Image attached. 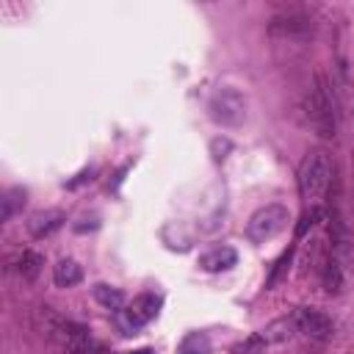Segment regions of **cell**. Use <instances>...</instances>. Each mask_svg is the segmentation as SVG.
<instances>
[{"label": "cell", "instance_id": "15", "mask_svg": "<svg viewBox=\"0 0 354 354\" xmlns=\"http://www.w3.org/2000/svg\"><path fill=\"white\" fill-rule=\"evenodd\" d=\"M94 299L105 307V310H122L124 307V293L119 288H111V285H94Z\"/></svg>", "mask_w": 354, "mask_h": 354}, {"label": "cell", "instance_id": "21", "mask_svg": "<svg viewBox=\"0 0 354 354\" xmlns=\"http://www.w3.org/2000/svg\"><path fill=\"white\" fill-rule=\"evenodd\" d=\"M86 354H108V351H105V348H102L100 343H94V346H91V348L86 351Z\"/></svg>", "mask_w": 354, "mask_h": 354}, {"label": "cell", "instance_id": "9", "mask_svg": "<svg viewBox=\"0 0 354 354\" xmlns=\"http://www.w3.org/2000/svg\"><path fill=\"white\" fill-rule=\"evenodd\" d=\"M235 263H238V252L232 246H216V249H210L199 257V266L205 271H227Z\"/></svg>", "mask_w": 354, "mask_h": 354}, {"label": "cell", "instance_id": "3", "mask_svg": "<svg viewBox=\"0 0 354 354\" xmlns=\"http://www.w3.org/2000/svg\"><path fill=\"white\" fill-rule=\"evenodd\" d=\"M39 318H41V332L47 335V340L61 354H86L94 346V340H91V335H88L86 326H80V324H75V321L53 313L50 307H41Z\"/></svg>", "mask_w": 354, "mask_h": 354}, {"label": "cell", "instance_id": "4", "mask_svg": "<svg viewBox=\"0 0 354 354\" xmlns=\"http://www.w3.org/2000/svg\"><path fill=\"white\" fill-rule=\"evenodd\" d=\"M288 221H290V213L285 205H266L252 213V218L246 224V235L254 243H266V241L277 238L288 227Z\"/></svg>", "mask_w": 354, "mask_h": 354}, {"label": "cell", "instance_id": "19", "mask_svg": "<svg viewBox=\"0 0 354 354\" xmlns=\"http://www.w3.org/2000/svg\"><path fill=\"white\" fill-rule=\"evenodd\" d=\"M290 257H293V249H288V252H282V257L277 260V266H274V271L268 274V288H274L279 279H282V274L288 271V266H290Z\"/></svg>", "mask_w": 354, "mask_h": 354}, {"label": "cell", "instance_id": "18", "mask_svg": "<svg viewBox=\"0 0 354 354\" xmlns=\"http://www.w3.org/2000/svg\"><path fill=\"white\" fill-rule=\"evenodd\" d=\"M180 354H207V340L202 335H188L180 346Z\"/></svg>", "mask_w": 354, "mask_h": 354}, {"label": "cell", "instance_id": "20", "mask_svg": "<svg viewBox=\"0 0 354 354\" xmlns=\"http://www.w3.org/2000/svg\"><path fill=\"white\" fill-rule=\"evenodd\" d=\"M318 218H321V207H310V210L301 216V221H299V227H296V235L301 238V235H304V232H307Z\"/></svg>", "mask_w": 354, "mask_h": 354}, {"label": "cell", "instance_id": "5", "mask_svg": "<svg viewBox=\"0 0 354 354\" xmlns=\"http://www.w3.org/2000/svg\"><path fill=\"white\" fill-rule=\"evenodd\" d=\"M207 111H210V119L218 124H238L246 116V100L235 88H221L210 97Z\"/></svg>", "mask_w": 354, "mask_h": 354}, {"label": "cell", "instance_id": "11", "mask_svg": "<svg viewBox=\"0 0 354 354\" xmlns=\"http://www.w3.org/2000/svg\"><path fill=\"white\" fill-rule=\"evenodd\" d=\"M61 224H64V213H61V210H41V213L30 216L28 230H30V235L44 238V235H50L53 230H58Z\"/></svg>", "mask_w": 354, "mask_h": 354}, {"label": "cell", "instance_id": "1", "mask_svg": "<svg viewBox=\"0 0 354 354\" xmlns=\"http://www.w3.org/2000/svg\"><path fill=\"white\" fill-rule=\"evenodd\" d=\"M301 113H304V122L313 127L315 136H321V138H335V133H337L335 91H332V80H329L324 72H315L310 88L304 91Z\"/></svg>", "mask_w": 354, "mask_h": 354}, {"label": "cell", "instance_id": "8", "mask_svg": "<svg viewBox=\"0 0 354 354\" xmlns=\"http://www.w3.org/2000/svg\"><path fill=\"white\" fill-rule=\"evenodd\" d=\"M160 310V296L155 293H141L133 299V304L124 310V326L127 329H141L144 324H149Z\"/></svg>", "mask_w": 354, "mask_h": 354}, {"label": "cell", "instance_id": "13", "mask_svg": "<svg viewBox=\"0 0 354 354\" xmlns=\"http://www.w3.org/2000/svg\"><path fill=\"white\" fill-rule=\"evenodd\" d=\"M41 266H44V257H41L39 252H33V249H25V252L17 254V260H14V271H17L22 279H36L39 271H41Z\"/></svg>", "mask_w": 354, "mask_h": 354}, {"label": "cell", "instance_id": "16", "mask_svg": "<svg viewBox=\"0 0 354 354\" xmlns=\"http://www.w3.org/2000/svg\"><path fill=\"white\" fill-rule=\"evenodd\" d=\"M263 335H266V340H268V343H271V340H288L290 335H296L293 313H290V315H285V318H279V321H274V324H268V326L263 329Z\"/></svg>", "mask_w": 354, "mask_h": 354}, {"label": "cell", "instance_id": "7", "mask_svg": "<svg viewBox=\"0 0 354 354\" xmlns=\"http://www.w3.org/2000/svg\"><path fill=\"white\" fill-rule=\"evenodd\" d=\"M268 33L277 39H304L313 33V19L301 11H288V14H277L268 22Z\"/></svg>", "mask_w": 354, "mask_h": 354}, {"label": "cell", "instance_id": "10", "mask_svg": "<svg viewBox=\"0 0 354 354\" xmlns=\"http://www.w3.org/2000/svg\"><path fill=\"white\" fill-rule=\"evenodd\" d=\"M318 279H321V288L329 293V296H337L343 290V271L337 266L335 257H326L321 266H318Z\"/></svg>", "mask_w": 354, "mask_h": 354}, {"label": "cell", "instance_id": "12", "mask_svg": "<svg viewBox=\"0 0 354 354\" xmlns=\"http://www.w3.org/2000/svg\"><path fill=\"white\" fill-rule=\"evenodd\" d=\"M53 279H55L58 288H72V285H77L83 279V268L75 260H66L64 257V260H58L53 266Z\"/></svg>", "mask_w": 354, "mask_h": 354}, {"label": "cell", "instance_id": "6", "mask_svg": "<svg viewBox=\"0 0 354 354\" xmlns=\"http://www.w3.org/2000/svg\"><path fill=\"white\" fill-rule=\"evenodd\" d=\"M293 321H296V332L304 335L307 340H315V343H326L335 332V324L326 313L315 310V307H299L293 310Z\"/></svg>", "mask_w": 354, "mask_h": 354}, {"label": "cell", "instance_id": "14", "mask_svg": "<svg viewBox=\"0 0 354 354\" xmlns=\"http://www.w3.org/2000/svg\"><path fill=\"white\" fill-rule=\"evenodd\" d=\"M22 205H25V188H8L6 194H3V199H0V218L3 221H8L17 210H22Z\"/></svg>", "mask_w": 354, "mask_h": 354}, {"label": "cell", "instance_id": "17", "mask_svg": "<svg viewBox=\"0 0 354 354\" xmlns=\"http://www.w3.org/2000/svg\"><path fill=\"white\" fill-rule=\"evenodd\" d=\"M266 348H268L266 335L263 332H254V335L243 337L241 343H235L232 346V354H266Z\"/></svg>", "mask_w": 354, "mask_h": 354}, {"label": "cell", "instance_id": "22", "mask_svg": "<svg viewBox=\"0 0 354 354\" xmlns=\"http://www.w3.org/2000/svg\"><path fill=\"white\" fill-rule=\"evenodd\" d=\"M130 354H152V348H136V351H130Z\"/></svg>", "mask_w": 354, "mask_h": 354}, {"label": "cell", "instance_id": "2", "mask_svg": "<svg viewBox=\"0 0 354 354\" xmlns=\"http://www.w3.org/2000/svg\"><path fill=\"white\" fill-rule=\"evenodd\" d=\"M329 185H332V160L326 149L315 147L299 163V194L310 207H321V199L326 196Z\"/></svg>", "mask_w": 354, "mask_h": 354}]
</instances>
